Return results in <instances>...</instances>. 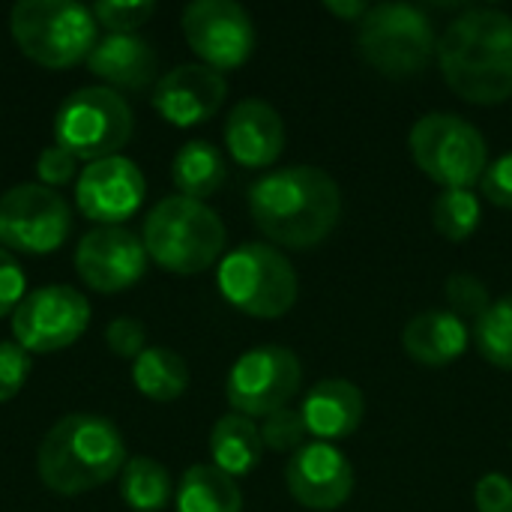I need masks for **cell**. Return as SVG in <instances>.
<instances>
[{
    "label": "cell",
    "instance_id": "obj_20",
    "mask_svg": "<svg viewBox=\"0 0 512 512\" xmlns=\"http://www.w3.org/2000/svg\"><path fill=\"white\" fill-rule=\"evenodd\" d=\"M87 66L96 78L108 81L111 90H144L147 84H153L159 60L147 39L135 33H108L90 51Z\"/></svg>",
    "mask_w": 512,
    "mask_h": 512
},
{
    "label": "cell",
    "instance_id": "obj_21",
    "mask_svg": "<svg viewBox=\"0 0 512 512\" xmlns=\"http://www.w3.org/2000/svg\"><path fill=\"white\" fill-rule=\"evenodd\" d=\"M468 339H471L468 324L459 315L441 312V309H429V312L411 318L402 333L405 354L414 363L435 366V369L456 363L465 354Z\"/></svg>",
    "mask_w": 512,
    "mask_h": 512
},
{
    "label": "cell",
    "instance_id": "obj_32",
    "mask_svg": "<svg viewBox=\"0 0 512 512\" xmlns=\"http://www.w3.org/2000/svg\"><path fill=\"white\" fill-rule=\"evenodd\" d=\"M30 366V354L18 342H0V402H9L21 393Z\"/></svg>",
    "mask_w": 512,
    "mask_h": 512
},
{
    "label": "cell",
    "instance_id": "obj_22",
    "mask_svg": "<svg viewBox=\"0 0 512 512\" xmlns=\"http://www.w3.org/2000/svg\"><path fill=\"white\" fill-rule=\"evenodd\" d=\"M210 456H213V465L225 471L228 477L234 480L246 477L249 471L261 465V456H264L261 429L249 417L234 414V411L219 417L210 432Z\"/></svg>",
    "mask_w": 512,
    "mask_h": 512
},
{
    "label": "cell",
    "instance_id": "obj_17",
    "mask_svg": "<svg viewBox=\"0 0 512 512\" xmlns=\"http://www.w3.org/2000/svg\"><path fill=\"white\" fill-rule=\"evenodd\" d=\"M228 96V81L222 72L204 63H183L165 72L153 87V108L171 126H198L210 120Z\"/></svg>",
    "mask_w": 512,
    "mask_h": 512
},
{
    "label": "cell",
    "instance_id": "obj_5",
    "mask_svg": "<svg viewBox=\"0 0 512 512\" xmlns=\"http://www.w3.org/2000/svg\"><path fill=\"white\" fill-rule=\"evenodd\" d=\"M96 18L75 0H21L9 12V30L24 57L45 69H69L96 48Z\"/></svg>",
    "mask_w": 512,
    "mask_h": 512
},
{
    "label": "cell",
    "instance_id": "obj_14",
    "mask_svg": "<svg viewBox=\"0 0 512 512\" xmlns=\"http://www.w3.org/2000/svg\"><path fill=\"white\" fill-rule=\"evenodd\" d=\"M147 261L144 240L123 225H99L84 234L75 249V270L96 294H120L132 288L144 276Z\"/></svg>",
    "mask_w": 512,
    "mask_h": 512
},
{
    "label": "cell",
    "instance_id": "obj_2",
    "mask_svg": "<svg viewBox=\"0 0 512 512\" xmlns=\"http://www.w3.org/2000/svg\"><path fill=\"white\" fill-rule=\"evenodd\" d=\"M444 81L471 105H501L512 96V15L471 6L438 39Z\"/></svg>",
    "mask_w": 512,
    "mask_h": 512
},
{
    "label": "cell",
    "instance_id": "obj_26",
    "mask_svg": "<svg viewBox=\"0 0 512 512\" xmlns=\"http://www.w3.org/2000/svg\"><path fill=\"white\" fill-rule=\"evenodd\" d=\"M120 498L129 510L159 512L171 501V474L147 456H135L120 471Z\"/></svg>",
    "mask_w": 512,
    "mask_h": 512
},
{
    "label": "cell",
    "instance_id": "obj_38",
    "mask_svg": "<svg viewBox=\"0 0 512 512\" xmlns=\"http://www.w3.org/2000/svg\"><path fill=\"white\" fill-rule=\"evenodd\" d=\"M324 9H327V12H333L336 18H345V21H357V24H360L372 6H369V3H363V0H345V3H342V0H327V3H324Z\"/></svg>",
    "mask_w": 512,
    "mask_h": 512
},
{
    "label": "cell",
    "instance_id": "obj_9",
    "mask_svg": "<svg viewBox=\"0 0 512 512\" xmlns=\"http://www.w3.org/2000/svg\"><path fill=\"white\" fill-rule=\"evenodd\" d=\"M417 168L447 189H468L483 180L489 168V147L483 132L459 114L432 111L411 126L408 135Z\"/></svg>",
    "mask_w": 512,
    "mask_h": 512
},
{
    "label": "cell",
    "instance_id": "obj_28",
    "mask_svg": "<svg viewBox=\"0 0 512 512\" xmlns=\"http://www.w3.org/2000/svg\"><path fill=\"white\" fill-rule=\"evenodd\" d=\"M474 342L483 360L512 372V294L495 300L489 312L474 321Z\"/></svg>",
    "mask_w": 512,
    "mask_h": 512
},
{
    "label": "cell",
    "instance_id": "obj_33",
    "mask_svg": "<svg viewBox=\"0 0 512 512\" xmlns=\"http://www.w3.org/2000/svg\"><path fill=\"white\" fill-rule=\"evenodd\" d=\"M144 342H147V330L135 318H114L105 330L108 351L123 360H132V363L144 354Z\"/></svg>",
    "mask_w": 512,
    "mask_h": 512
},
{
    "label": "cell",
    "instance_id": "obj_29",
    "mask_svg": "<svg viewBox=\"0 0 512 512\" xmlns=\"http://www.w3.org/2000/svg\"><path fill=\"white\" fill-rule=\"evenodd\" d=\"M447 303H450V312L459 315L462 321L465 318H480L489 312V306L495 303L486 282L477 279L474 273H453L447 279Z\"/></svg>",
    "mask_w": 512,
    "mask_h": 512
},
{
    "label": "cell",
    "instance_id": "obj_24",
    "mask_svg": "<svg viewBox=\"0 0 512 512\" xmlns=\"http://www.w3.org/2000/svg\"><path fill=\"white\" fill-rule=\"evenodd\" d=\"M177 512H243V492L216 465H192L177 489Z\"/></svg>",
    "mask_w": 512,
    "mask_h": 512
},
{
    "label": "cell",
    "instance_id": "obj_34",
    "mask_svg": "<svg viewBox=\"0 0 512 512\" xmlns=\"http://www.w3.org/2000/svg\"><path fill=\"white\" fill-rule=\"evenodd\" d=\"M75 171H78V159H75L72 153H66L63 147H57V144L45 147V150L39 153V159H36V177H39V183L48 186V189L66 186V183L75 177Z\"/></svg>",
    "mask_w": 512,
    "mask_h": 512
},
{
    "label": "cell",
    "instance_id": "obj_18",
    "mask_svg": "<svg viewBox=\"0 0 512 512\" xmlns=\"http://www.w3.org/2000/svg\"><path fill=\"white\" fill-rule=\"evenodd\" d=\"M225 144L237 165L267 168L285 150L282 114L264 99H243L225 120Z\"/></svg>",
    "mask_w": 512,
    "mask_h": 512
},
{
    "label": "cell",
    "instance_id": "obj_13",
    "mask_svg": "<svg viewBox=\"0 0 512 512\" xmlns=\"http://www.w3.org/2000/svg\"><path fill=\"white\" fill-rule=\"evenodd\" d=\"M183 36L204 66L225 72L243 66L255 51L252 15L234 0H195L183 9Z\"/></svg>",
    "mask_w": 512,
    "mask_h": 512
},
{
    "label": "cell",
    "instance_id": "obj_3",
    "mask_svg": "<svg viewBox=\"0 0 512 512\" xmlns=\"http://www.w3.org/2000/svg\"><path fill=\"white\" fill-rule=\"evenodd\" d=\"M126 465L120 429L96 414L57 420L36 453L39 480L57 495H84L111 483Z\"/></svg>",
    "mask_w": 512,
    "mask_h": 512
},
{
    "label": "cell",
    "instance_id": "obj_31",
    "mask_svg": "<svg viewBox=\"0 0 512 512\" xmlns=\"http://www.w3.org/2000/svg\"><path fill=\"white\" fill-rule=\"evenodd\" d=\"M90 12H93L96 24L105 27L108 33H135L156 12V3L153 0H135V3L102 0V3H93Z\"/></svg>",
    "mask_w": 512,
    "mask_h": 512
},
{
    "label": "cell",
    "instance_id": "obj_25",
    "mask_svg": "<svg viewBox=\"0 0 512 512\" xmlns=\"http://www.w3.org/2000/svg\"><path fill=\"white\" fill-rule=\"evenodd\" d=\"M132 384L153 402H171L189 387V366L171 348H144L132 363Z\"/></svg>",
    "mask_w": 512,
    "mask_h": 512
},
{
    "label": "cell",
    "instance_id": "obj_8",
    "mask_svg": "<svg viewBox=\"0 0 512 512\" xmlns=\"http://www.w3.org/2000/svg\"><path fill=\"white\" fill-rule=\"evenodd\" d=\"M132 129V108L111 87H81L54 114V144L84 162L120 156Z\"/></svg>",
    "mask_w": 512,
    "mask_h": 512
},
{
    "label": "cell",
    "instance_id": "obj_19",
    "mask_svg": "<svg viewBox=\"0 0 512 512\" xmlns=\"http://www.w3.org/2000/svg\"><path fill=\"white\" fill-rule=\"evenodd\" d=\"M300 414L306 420L309 435L330 444V441L351 438L360 429L363 414H366V399H363L357 384L342 381V378H330V381H321L309 390Z\"/></svg>",
    "mask_w": 512,
    "mask_h": 512
},
{
    "label": "cell",
    "instance_id": "obj_36",
    "mask_svg": "<svg viewBox=\"0 0 512 512\" xmlns=\"http://www.w3.org/2000/svg\"><path fill=\"white\" fill-rule=\"evenodd\" d=\"M480 192L495 207L512 210V153H504L501 159L489 162V168L483 171V180H480Z\"/></svg>",
    "mask_w": 512,
    "mask_h": 512
},
{
    "label": "cell",
    "instance_id": "obj_6",
    "mask_svg": "<svg viewBox=\"0 0 512 512\" xmlns=\"http://www.w3.org/2000/svg\"><path fill=\"white\" fill-rule=\"evenodd\" d=\"M360 57L384 78L420 75L438 54L432 18L411 3H378L357 27Z\"/></svg>",
    "mask_w": 512,
    "mask_h": 512
},
{
    "label": "cell",
    "instance_id": "obj_4",
    "mask_svg": "<svg viewBox=\"0 0 512 512\" xmlns=\"http://www.w3.org/2000/svg\"><path fill=\"white\" fill-rule=\"evenodd\" d=\"M144 249L153 264L177 276H195L213 267L225 249V225L204 201L171 195L144 219Z\"/></svg>",
    "mask_w": 512,
    "mask_h": 512
},
{
    "label": "cell",
    "instance_id": "obj_10",
    "mask_svg": "<svg viewBox=\"0 0 512 512\" xmlns=\"http://www.w3.org/2000/svg\"><path fill=\"white\" fill-rule=\"evenodd\" d=\"M303 381L300 360L291 348L282 345H261L246 351L228 372L225 396L234 414L249 420L270 417L297 396Z\"/></svg>",
    "mask_w": 512,
    "mask_h": 512
},
{
    "label": "cell",
    "instance_id": "obj_37",
    "mask_svg": "<svg viewBox=\"0 0 512 512\" xmlns=\"http://www.w3.org/2000/svg\"><path fill=\"white\" fill-rule=\"evenodd\" d=\"M480 512H512V480L504 474H486L474 492Z\"/></svg>",
    "mask_w": 512,
    "mask_h": 512
},
{
    "label": "cell",
    "instance_id": "obj_27",
    "mask_svg": "<svg viewBox=\"0 0 512 512\" xmlns=\"http://www.w3.org/2000/svg\"><path fill=\"white\" fill-rule=\"evenodd\" d=\"M483 207L471 189H444L432 204V225L450 243H465L480 225Z\"/></svg>",
    "mask_w": 512,
    "mask_h": 512
},
{
    "label": "cell",
    "instance_id": "obj_11",
    "mask_svg": "<svg viewBox=\"0 0 512 512\" xmlns=\"http://www.w3.org/2000/svg\"><path fill=\"white\" fill-rule=\"evenodd\" d=\"M72 213L60 192L42 183H21L0 198V243L24 255H48L66 243Z\"/></svg>",
    "mask_w": 512,
    "mask_h": 512
},
{
    "label": "cell",
    "instance_id": "obj_12",
    "mask_svg": "<svg viewBox=\"0 0 512 512\" xmlns=\"http://www.w3.org/2000/svg\"><path fill=\"white\" fill-rule=\"evenodd\" d=\"M90 324V303L69 285L30 291L12 312V336L27 354H54L75 345Z\"/></svg>",
    "mask_w": 512,
    "mask_h": 512
},
{
    "label": "cell",
    "instance_id": "obj_7",
    "mask_svg": "<svg viewBox=\"0 0 512 512\" xmlns=\"http://www.w3.org/2000/svg\"><path fill=\"white\" fill-rule=\"evenodd\" d=\"M222 297L252 318H282L300 294V279L291 261L270 243H243L219 264Z\"/></svg>",
    "mask_w": 512,
    "mask_h": 512
},
{
    "label": "cell",
    "instance_id": "obj_35",
    "mask_svg": "<svg viewBox=\"0 0 512 512\" xmlns=\"http://www.w3.org/2000/svg\"><path fill=\"white\" fill-rule=\"evenodd\" d=\"M27 297V279L21 264L12 258V252L0 249V318L12 315L21 300Z\"/></svg>",
    "mask_w": 512,
    "mask_h": 512
},
{
    "label": "cell",
    "instance_id": "obj_30",
    "mask_svg": "<svg viewBox=\"0 0 512 512\" xmlns=\"http://www.w3.org/2000/svg\"><path fill=\"white\" fill-rule=\"evenodd\" d=\"M309 429H306V420L300 411L294 408H282L270 417H264V426H261V441L264 447L276 450V453H297L306 441Z\"/></svg>",
    "mask_w": 512,
    "mask_h": 512
},
{
    "label": "cell",
    "instance_id": "obj_23",
    "mask_svg": "<svg viewBox=\"0 0 512 512\" xmlns=\"http://www.w3.org/2000/svg\"><path fill=\"white\" fill-rule=\"evenodd\" d=\"M228 177V165L225 156L216 144L210 141H189L177 150L174 162H171V180L177 186L180 195L204 201L210 195H216L222 189Z\"/></svg>",
    "mask_w": 512,
    "mask_h": 512
},
{
    "label": "cell",
    "instance_id": "obj_16",
    "mask_svg": "<svg viewBox=\"0 0 512 512\" xmlns=\"http://www.w3.org/2000/svg\"><path fill=\"white\" fill-rule=\"evenodd\" d=\"M288 492L306 510H339L354 492V468L333 444L300 447L285 468Z\"/></svg>",
    "mask_w": 512,
    "mask_h": 512
},
{
    "label": "cell",
    "instance_id": "obj_15",
    "mask_svg": "<svg viewBox=\"0 0 512 512\" xmlns=\"http://www.w3.org/2000/svg\"><path fill=\"white\" fill-rule=\"evenodd\" d=\"M147 195V183L141 168L126 156H108L99 162H87L75 183L78 210L99 225H120L132 219Z\"/></svg>",
    "mask_w": 512,
    "mask_h": 512
},
{
    "label": "cell",
    "instance_id": "obj_1",
    "mask_svg": "<svg viewBox=\"0 0 512 512\" xmlns=\"http://www.w3.org/2000/svg\"><path fill=\"white\" fill-rule=\"evenodd\" d=\"M249 213L273 246L312 249L339 225L342 189L324 168L288 165L252 183Z\"/></svg>",
    "mask_w": 512,
    "mask_h": 512
}]
</instances>
